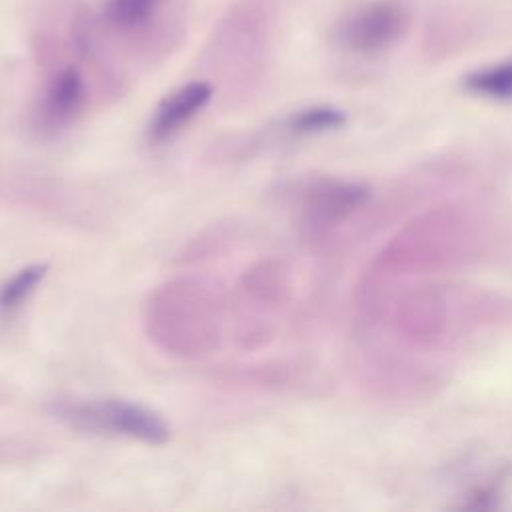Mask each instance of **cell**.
<instances>
[{
  "label": "cell",
  "mask_w": 512,
  "mask_h": 512,
  "mask_svg": "<svg viewBox=\"0 0 512 512\" xmlns=\"http://www.w3.org/2000/svg\"><path fill=\"white\" fill-rule=\"evenodd\" d=\"M62 416L88 430L120 434L148 444H164L170 436L166 422L154 410L126 400L74 404L66 406Z\"/></svg>",
  "instance_id": "obj_1"
},
{
  "label": "cell",
  "mask_w": 512,
  "mask_h": 512,
  "mask_svg": "<svg viewBox=\"0 0 512 512\" xmlns=\"http://www.w3.org/2000/svg\"><path fill=\"white\" fill-rule=\"evenodd\" d=\"M404 0H372L352 10L338 26L340 42L360 54H374L398 42L410 26Z\"/></svg>",
  "instance_id": "obj_2"
},
{
  "label": "cell",
  "mask_w": 512,
  "mask_h": 512,
  "mask_svg": "<svg viewBox=\"0 0 512 512\" xmlns=\"http://www.w3.org/2000/svg\"><path fill=\"white\" fill-rule=\"evenodd\" d=\"M212 98V86L204 80H194L168 94L156 108L150 120V136L164 140L180 130L194 114H198Z\"/></svg>",
  "instance_id": "obj_3"
},
{
  "label": "cell",
  "mask_w": 512,
  "mask_h": 512,
  "mask_svg": "<svg viewBox=\"0 0 512 512\" xmlns=\"http://www.w3.org/2000/svg\"><path fill=\"white\" fill-rule=\"evenodd\" d=\"M166 0H104V24L122 36H136L158 20Z\"/></svg>",
  "instance_id": "obj_4"
},
{
  "label": "cell",
  "mask_w": 512,
  "mask_h": 512,
  "mask_svg": "<svg viewBox=\"0 0 512 512\" xmlns=\"http://www.w3.org/2000/svg\"><path fill=\"white\" fill-rule=\"evenodd\" d=\"M86 98L82 74L74 66H66L54 74L44 94V110L54 120H66L80 110Z\"/></svg>",
  "instance_id": "obj_5"
},
{
  "label": "cell",
  "mask_w": 512,
  "mask_h": 512,
  "mask_svg": "<svg viewBox=\"0 0 512 512\" xmlns=\"http://www.w3.org/2000/svg\"><path fill=\"white\" fill-rule=\"evenodd\" d=\"M466 88L490 98H510L512 96V58L498 64H490L466 76Z\"/></svg>",
  "instance_id": "obj_6"
},
{
  "label": "cell",
  "mask_w": 512,
  "mask_h": 512,
  "mask_svg": "<svg viewBox=\"0 0 512 512\" xmlns=\"http://www.w3.org/2000/svg\"><path fill=\"white\" fill-rule=\"evenodd\" d=\"M48 266L46 264H32L22 268L18 274H14L6 284L0 288V308L10 310L18 306L44 278Z\"/></svg>",
  "instance_id": "obj_7"
},
{
  "label": "cell",
  "mask_w": 512,
  "mask_h": 512,
  "mask_svg": "<svg viewBox=\"0 0 512 512\" xmlns=\"http://www.w3.org/2000/svg\"><path fill=\"white\" fill-rule=\"evenodd\" d=\"M344 122V116L334 108H308L290 118V128L294 132H318L336 128Z\"/></svg>",
  "instance_id": "obj_8"
}]
</instances>
